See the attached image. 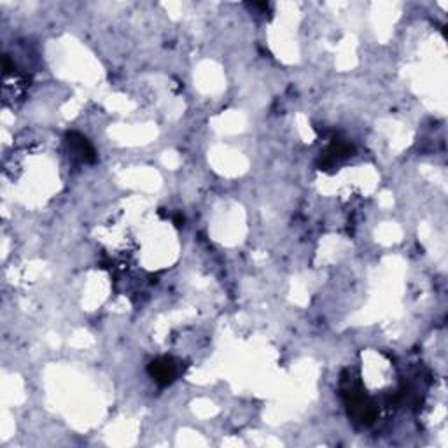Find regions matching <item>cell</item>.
Listing matches in <instances>:
<instances>
[{
  "label": "cell",
  "instance_id": "2",
  "mask_svg": "<svg viewBox=\"0 0 448 448\" xmlns=\"http://www.w3.org/2000/svg\"><path fill=\"white\" fill-rule=\"evenodd\" d=\"M69 145L72 148V151H74L75 156L81 158L84 163H93L95 160H97V154H95V149L93 145L88 142V139L82 135H79V133H69Z\"/></svg>",
  "mask_w": 448,
  "mask_h": 448
},
{
  "label": "cell",
  "instance_id": "1",
  "mask_svg": "<svg viewBox=\"0 0 448 448\" xmlns=\"http://www.w3.org/2000/svg\"><path fill=\"white\" fill-rule=\"evenodd\" d=\"M149 375L156 384H160L161 387L170 386L177 377V364L174 363V359L170 357H161L152 361L148 368Z\"/></svg>",
  "mask_w": 448,
  "mask_h": 448
}]
</instances>
